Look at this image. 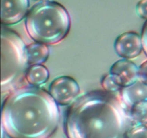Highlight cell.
<instances>
[{
    "label": "cell",
    "mask_w": 147,
    "mask_h": 138,
    "mask_svg": "<svg viewBox=\"0 0 147 138\" xmlns=\"http://www.w3.org/2000/svg\"><path fill=\"white\" fill-rule=\"evenodd\" d=\"M59 119L57 102L37 86L17 88L2 104L1 125L10 138H50Z\"/></svg>",
    "instance_id": "6da1fadb"
},
{
    "label": "cell",
    "mask_w": 147,
    "mask_h": 138,
    "mask_svg": "<svg viewBox=\"0 0 147 138\" xmlns=\"http://www.w3.org/2000/svg\"><path fill=\"white\" fill-rule=\"evenodd\" d=\"M131 126L120 98L106 91L86 93L67 109V138H125Z\"/></svg>",
    "instance_id": "7a4b0ae2"
},
{
    "label": "cell",
    "mask_w": 147,
    "mask_h": 138,
    "mask_svg": "<svg viewBox=\"0 0 147 138\" xmlns=\"http://www.w3.org/2000/svg\"><path fill=\"white\" fill-rule=\"evenodd\" d=\"M70 23V15L63 6L55 1H42L29 12L25 27L34 40L45 45H54L67 36Z\"/></svg>",
    "instance_id": "3957f363"
},
{
    "label": "cell",
    "mask_w": 147,
    "mask_h": 138,
    "mask_svg": "<svg viewBox=\"0 0 147 138\" xmlns=\"http://www.w3.org/2000/svg\"><path fill=\"white\" fill-rule=\"evenodd\" d=\"M25 47L22 39L12 30L1 27V93L17 89L27 72Z\"/></svg>",
    "instance_id": "277c9868"
},
{
    "label": "cell",
    "mask_w": 147,
    "mask_h": 138,
    "mask_svg": "<svg viewBox=\"0 0 147 138\" xmlns=\"http://www.w3.org/2000/svg\"><path fill=\"white\" fill-rule=\"evenodd\" d=\"M50 93L57 103L68 105L74 101L80 93V87L76 80L63 76L54 79L50 86Z\"/></svg>",
    "instance_id": "5b68a950"
},
{
    "label": "cell",
    "mask_w": 147,
    "mask_h": 138,
    "mask_svg": "<svg viewBox=\"0 0 147 138\" xmlns=\"http://www.w3.org/2000/svg\"><path fill=\"white\" fill-rule=\"evenodd\" d=\"M116 53L124 59L135 58L143 49L142 37L134 32L123 33L116 38L114 44Z\"/></svg>",
    "instance_id": "8992f818"
},
{
    "label": "cell",
    "mask_w": 147,
    "mask_h": 138,
    "mask_svg": "<svg viewBox=\"0 0 147 138\" xmlns=\"http://www.w3.org/2000/svg\"><path fill=\"white\" fill-rule=\"evenodd\" d=\"M120 97L126 111L138 104L147 103V81L138 78L132 84L122 88Z\"/></svg>",
    "instance_id": "52a82bcc"
},
{
    "label": "cell",
    "mask_w": 147,
    "mask_h": 138,
    "mask_svg": "<svg viewBox=\"0 0 147 138\" xmlns=\"http://www.w3.org/2000/svg\"><path fill=\"white\" fill-rule=\"evenodd\" d=\"M29 0H1V22L14 24L21 21L28 10Z\"/></svg>",
    "instance_id": "ba28073f"
},
{
    "label": "cell",
    "mask_w": 147,
    "mask_h": 138,
    "mask_svg": "<svg viewBox=\"0 0 147 138\" xmlns=\"http://www.w3.org/2000/svg\"><path fill=\"white\" fill-rule=\"evenodd\" d=\"M110 73L123 88L132 84L139 78V68L133 62L123 59L112 65Z\"/></svg>",
    "instance_id": "9c48e42d"
},
{
    "label": "cell",
    "mask_w": 147,
    "mask_h": 138,
    "mask_svg": "<svg viewBox=\"0 0 147 138\" xmlns=\"http://www.w3.org/2000/svg\"><path fill=\"white\" fill-rule=\"evenodd\" d=\"M49 48L45 44L32 43L25 47V57L28 65H38L43 63L48 58Z\"/></svg>",
    "instance_id": "30bf717a"
},
{
    "label": "cell",
    "mask_w": 147,
    "mask_h": 138,
    "mask_svg": "<svg viewBox=\"0 0 147 138\" xmlns=\"http://www.w3.org/2000/svg\"><path fill=\"white\" fill-rule=\"evenodd\" d=\"M50 73L46 67L41 64L33 65L27 68L25 78L32 86H39L47 81Z\"/></svg>",
    "instance_id": "8fae6325"
},
{
    "label": "cell",
    "mask_w": 147,
    "mask_h": 138,
    "mask_svg": "<svg viewBox=\"0 0 147 138\" xmlns=\"http://www.w3.org/2000/svg\"><path fill=\"white\" fill-rule=\"evenodd\" d=\"M131 125H147V103L138 104L126 111Z\"/></svg>",
    "instance_id": "7c38bea8"
},
{
    "label": "cell",
    "mask_w": 147,
    "mask_h": 138,
    "mask_svg": "<svg viewBox=\"0 0 147 138\" xmlns=\"http://www.w3.org/2000/svg\"><path fill=\"white\" fill-rule=\"evenodd\" d=\"M101 84L103 89L109 93H115L120 92L122 89L121 85L118 83L114 77L111 73L106 75L101 80Z\"/></svg>",
    "instance_id": "4fadbf2b"
},
{
    "label": "cell",
    "mask_w": 147,
    "mask_h": 138,
    "mask_svg": "<svg viewBox=\"0 0 147 138\" xmlns=\"http://www.w3.org/2000/svg\"><path fill=\"white\" fill-rule=\"evenodd\" d=\"M125 138H147V125H132Z\"/></svg>",
    "instance_id": "5bb4252c"
},
{
    "label": "cell",
    "mask_w": 147,
    "mask_h": 138,
    "mask_svg": "<svg viewBox=\"0 0 147 138\" xmlns=\"http://www.w3.org/2000/svg\"><path fill=\"white\" fill-rule=\"evenodd\" d=\"M136 11L142 18L147 19V0H140L138 2Z\"/></svg>",
    "instance_id": "9a60e30c"
},
{
    "label": "cell",
    "mask_w": 147,
    "mask_h": 138,
    "mask_svg": "<svg viewBox=\"0 0 147 138\" xmlns=\"http://www.w3.org/2000/svg\"><path fill=\"white\" fill-rule=\"evenodd\" d=\"M139 78L147 81V60L144 62L139 68Z\"/></svg>",
    "instance_id": "2e32d148"
},
{
    "label": "cell",
    "mask_w": 147,
    "mask_h": 138,
    "mask_svg": "<svg viewBox=\"0 0 147 138\" xmlns=\"http://www.w3.org/2000/svg\"><path fill=\"white\" fill-rule=\"evenodd\" d=\"M142 45H143L144 51L145 52L147 55V21L145 22L143 29H142Z\"/></svg>",
    "instance_id": "e0dca14e"
}]
</instances>
